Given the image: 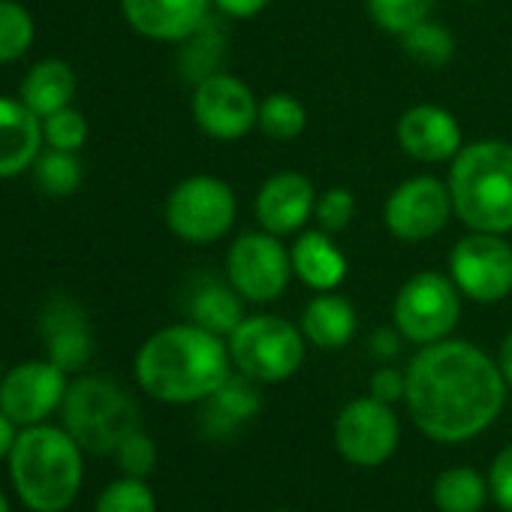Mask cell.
<instances>
[{"label": "cell", "mask_w": 512, "mask_h": 512, "mask_svg": "<svg viewBox=\"0 0 512 512\" xmlns=\"http://www.w3.org/2000/svg\"><path fill=\"white\" fill-rule=\"evenodd\" d=\"M73 97H76V73L70 64L58 58H46L34 64L22 79V91H19V100L40 118L70 106Z\"/></svg>", "instance_id": "7402d4cb"}, {"label": "cell", "mask_w": 512, "mask_h": 512, "mask_svg": "<svg viewBox=\"0 0 512 512\" xmlns=\"http://www.w3.org/2000/svg\"><path fill=\"white\" fill-rule=\"evenodd\" d=\"M398 145L407 157L419 163H443L464 148L461 124L452 112L419 103L398 118Z\"/></svg>", "instance_id": "e0dca14e"}, {"label": "cell", "mask_w": 512, "mask_h": 512, "mask_svg": "<svg viewBox=\"0 0 512 512\" xmlns=\"http://www.w3.org/2000/svg\"><path fill=\"white\" fill-rule=\"evenodd\" d=\"M0 512H10V500H7L4 491H0Z\"/></svg>", "instance_id": "60d3db41"}, {"label": "cell", "mask_w": 512, "mask_h": 512, "mask_svg": "<svg viewBox=\"0 0 512 512\" xmlns=\"http://www.w3.org/2000/svg\"><path fill=\"white\" fill-rule=\"evenodd\" d=\"M214 0H121L127 25L157 43H184L196 37Z\"/></svg>", "instance_id": "9a60e30c"}, {"label": "cell", "mask_w": 512, "mask_h": 512, "mask_svg": "<svg viewBox=\"0 0 512 512\" xmlns=\"http://www.w3.org/2000/svg\"><path fill=\"white\" fill-rule=\"evenodd\" d=\"M232 359L220 335L178 323L154 332L136 353V383L163 404L208 401L226 380Z\"/></svg>", "instance_id": "7a4b0ae2"}, {"label": "cell", "mask_w": 512, "mask_h": 512, "mask_svg": "<svg viewBox=\"0 0 512 512\" xmlns=\"http://www.w3.org/2000/svg\"><path fill=\"white\" fill-rule=\"evenodd\" d=\"M455 214L452 208V193L449 184L431 178V175H416L398 184L386 205H383V223L398 241H428L440 235Z\"/></svg>", "instance_id": "7c38bea8"}, {"label": "cell", "mask_w": 512, "mask_h": 512, "mask_svg": "<svg viewBox=\"0 0 512 512\" xmlns=\"http://www.w3.org/2000/svg\"><path fill=\"white\" fill-rule=\"evenodd\" d=\"M0 380H4V371H0Z\"/></svg>", "instance_id": "b9f144b4"}, {"label": "cell", "mask_w": 512, "mask_h": 512, "mask_svg": "<svg viewBox=\"0 0 512 512\" xmlns=\"http://www.w3.org/2000/svg\"><path fill=\"white\" fill-rule=\"evenodd\" d=\"M256 127H260L269 139L290 142L305 133L308 127V109L302 106L299 97L278 91L260 100V115H256Z\"/></svg>", "instance_id": "484cf974"}, {"label": "cell", "mask_w": 512, "mask_h": 512, "mask_svg": "<svg viewBox=\"0 0 512 512\" xmlns=\"http://www.w3.org/2000/svg\"><path fill=\"white\" fill-rule=\"evenodd\" d=\"M317 226L326 232H341L350 226V220L356 217V196L347 187H329L326 193L317 196V208H314Z\"/></svg>", "instance_id": "d6a6232c"}, {"label": "cell", "mask_w": 512, "mask_h": 512, "mask_svg": "<svg viewBox=\"0 0 512 512\" xmlns=\"http://www.w3.org/2000/svg\"><path fill=\"white\" fill-rule=\"evenodd\" d=\"M232 365L256 383H284L305 359V335L290 320L253 314L238 323L226 341Z\"/></svg>", "instance_id": "8992f818"}, {"label": "cell", "mask_w": 512, "mask_h": 512, "mask_svg": "<svg viewBox=\"0 0 512 512\" xmlns=\"http://www.w3.org/2000/svg\"><path fill=\"white\" fill-rule=\"evenodd\" d=\"M371 395L377 401H386V404L401 401L407 395V374H401L398 368H380L371 377Z\"/></svg>", "instance_id": "d590c367"}, {"label": "cell", "mask_w": 512, "mask_h": 512, "mask_svg": "<svg viewBox=\"0 0 512 512\" xmlns=\"http://www.w3.org/2000/svg\"><path fill=\"white\" fill-rule=\"evenodd\" d=\"M16 437H19L16 422L4 410H0V458H10V452L16 446Z\"/></svg>", "instance_id": "f35d334b"}, {"label": "cell", "mask_w": 512, "mask_h": 512, "mask_svg": "<svg viewBox=\"0 0 512 512\" xmlns=\"http://www.w3.org/2000/svg\"><path fill=\"white\" fill-rule=\"evenodd\" d=\"M401 332H392V329H377L371 335V350L380 356V359H389V356H398L401 350Z\"/></svg>", "instance_id": "74e56055"}, {"label": "cell", "mask_w": 512, "mask_h": 512, "mask_svg": "<svg viewBox=\"0 0 512 512\" xmlns=\"http://www.w3.org/2000/svg\"><path fill=\"white\" fill-rule=\"evenodd\" d=\"M371 22L395 37H404L425 19H431L434 0H365Z\"/></svg>", "instance_id": "f546056e"}, {"label": "cell", "mask_w": 512, "mask_h": 512, "mask_svg": "<svg viewBox=\"0 0 512 512\" xmlns=\"http://www.w3.org/2000/svg\"><path fill=\"white\" fill-rule=\"evenodd\" d=\"M278 512H287V509H278Z\"/></svg>", "instance_id": "7bdbcfd3"}, {"label": "cell", "mask_w": 512, "mask_h": 512, "mask_svg": "<svg viewBox=\"0 0 512 512\" xmlns=\"http://www.w3.org/2000/svg\"><path fill=\"white\" fill-rule=\"evenodd\" d=\"M317 208V190L302 172H278L256 190L253 214L272 235L299 232Z\"/></svg>", "instance_id": "2e32d148"}, {"label": "cell", "mask_w": 512, "mask_h": 512, "mask_svg": "<svg viewBox=\"0 0 512 512\" xmlns=\"http://www.w3.org/2000/svg\"><path fill=\"white\" fill-rule=\"evenodd\" d=\"M395 329L413 344H437L452 335L461 317V293L452 278L440 272H419L407 278L392 305Z\"/></svg>", "instance_id": "ba28073f"}, {"label": "cell", "mask_w": 512, "mask_h": 512, "mask_svg": "<svg viewBox=\"0 0 512 512\" xmlns=\"http://www.w3.org/2000/svg\"><path fill=\"white\" fill-rule=\"evenodd\" d=\"M190 109L202 133L220 142H235L256 127L260 100L241 79L229 73H211L196 82Z\"/></svg>", "instance_id": "4fadbf2b"}, {"label": "cell", "mask_w": 512, "mask_h": 512, "mask_svg": "<svg viewBox=\"0 0 512 512\" xmlns=\"http://www.w3.org/2000/svg\"><path fill=\"white\" fill-rule=\"evenodd\" d=\"M290 260H293V275L317 293H332L347 278V256L341 253V247L332 241V232L326 229L302 232L293 241Z\"/></svg>", "instance_id": "ffe728a7"}, {"label": "cell", "mask_w": 512, "mask_h": 512, "mask_svg": "<svg viewBox=\"0 0 512 512\" xmlns=\"http://www.w3.org/2000/svg\"><path fill=\"white\" fill-rule=\"evenodd\" d=\"M166 226L187 244L220 241L238 214L232 187L214 175H190L166 196Z\"/></svg>", "instance_id": "52a82bcc"}, {"label": "cell", "mask_w": 512, "mask_h": 512, "mask_svg": "<svg viewBox=\"0 0 512 512\" xmlns=\"http://www.w3.org/2000/svg\"><path fill=\"white\" fill-rule=\"evenodd\" d=\"M497 365H500V371H503V380H506V386H512V332H509V335H506V341L500 344Z\"/></svg>", "instance_id": "ab89813d"}, {"label": "cell", "mask_w": 512, "mask_h": 512, "mask_svg": "<svg viewBox=\"0 0 512 512\" xmlns=\"http://www.w3.org/2000/svg\"><path fill=\"white\" fill-rule=\"evenodd\" d=\"M356 326H359V320H356L353 305L344 296H338L335 290L317 293L305 305V314H302V335H305V341H311L320 350L347 347L356 335Z\"/></svg>", "instance_id": "44dd1931"}, {"label": "cell", "mask_w": 512, "mask_h": 512, "mask_svg": "<svg viewBox=\"0 0 512 512\" xmlns=\"http://www.w3.org/2000/svg\"><path fill=\"white\" fill-rule=\"evenodd\" d=\"M256 380H250V377H232L229 374V380L208 398V413H205V422L208 425H214L211 431L214 434H226V431H232L235 425H241V422H247L250 416H256L260 413V407H263V398H260V392H256V386H253Z\"/></svg>", "instance_id": "603a6c76"}, {"label": "cell", "mask_w": 512, "mask_h": 512, "mask_svg": "<svg viewBox=\"0 0 512 512\" xmlns=\"http://www.w3.org/2000/svg\"><path fill=\"white\" fill-rule=\"evenodd\" d=\"M449 278L470 302L497 305L512 293V247L503 235L470 229L449 253Z\"/></svg>", "instance_id": "30bf717a"}, {"label": "cell", "mask_w": 512, "mask_h": 512, "mask_svg": "<svg viewBox=\"0 0 512 512\" xmlns=\"http://www.w3.org/2000/svg\"><path fill=\"white\" fill-rule=\"evenodd\" d=\"M488 491L503 512H512V443L497 452L488 473Z\"/></svg>", "instance_id": "e575fe53"}, {"label": "cell", "mask_w": 512, "mask_h": 512, "mask_svg": "<svg viewBox=\"0 0 512 512\" xmlns=\"http://www.w3.org/2000/svg\"><path fill=\"white\" fill-rule=\"evenodd\" d=\"M115 458H118V464H121V470L127 476L145 479L157 467V446H154V440L148 434L133 431L130 437L121 440V446L115 449Z\"/></svg>", "instance_id": "836d02e7"}, {"label": "cell", "mask_w": 512, "mask_h": 512, "mask_svg": "<svg viewBox=\"0 0 512 512\" xmlns=\"http://www.w3.org/2000/svg\"><path fill=\"white\" fill-rule=\"evenodd\" d=\"M401 43H404V52L425 67H443L455 55V37L449 34L446 25L431 22V19H425L422 25L407 31L401 37Z\"/></svg>", "instance_id": "83f0119b"}, {"label": "cell", "mask_w": 512, "mask_h": 512, "mask_svg": "<svg viewBox=\"0 0 512 512\" xmlns=\"http://www.w3.org/2000/svg\"><path fill=\"white\" fill-rule=\"evenodd\" d=\"M241 296L223 284H205L196 296H193V305H190V314H193V323L214 332V335H232L238 329V323L244 320V308H241Z\"/></svg>", "instance_id": "cb8c5ba5"}, {"label": "cell", "mask_w": 512, "mask_h": 512, "mask_svg": "<svg viewBox=\"0 0 512 512\" xmlns=\"http://www.w3.org/2000/svg\"><path fill=\"white\" fill-rule=\"evenodd\" d=\"M67 371L52 359H31L16 365L0 380V410L16 425L46 422L67 398Z\"/></svg>", "instance_id": "5bb4252c"}, {"label": "cell", "mask_w": 512, "mask_h": 512, "mask_svg": "<svg viewBox=\"0 0 512 512\" xmlns=\"http://www.w3.org/2000/svg\"><path fill=\"white\" fill-rule=\"evenodd\" d=\"M503 398L500 365L467 341L425 344L407 368V410L416 428L437 443L482 434L500 416Z\"/></svg>", "instance_id": "6da1fadb"}, {"label": "cell", "mask_w": 512, "mask_h": 512, "mask_svg": "<svg viewBox=\"0 0 512 512\" xmlns=\"http://www.w3.org/2000/svg\"><path fill=\"white\" fill-rule=\"evenodd\" d=\"M449 193L458 220L473 232H512V142L479 139L449 166Z\"/></svg>", "instance_id": "277c9868"}, {"label": "cell", "mask_w": 512, "mask_h": 512, "mask_svg": "<svg viewBox=\"0 0 512 512\" xmlns=\"http://www.w3.org/2000/svg\"><path fill=\"white\" fill-rule=\"evenodd\" d=\"M401 425L392 404L371 398L350 401L335 419V446L338 452L359 467H380L398 449Z\"/></svg>", "instance_id": "8fae6325"}, {"label": "cell", "mask_w": 512, "mask_h": 512, "mask_svg": "<svg viewBox=\"0 0 512 512\" xmlns=\"http://www.w3.org/2000/svg\"><path fill=\"white\" fill-rule=\"evenodd\" d=\"M43 148V118L22 100L0 94V178H16L34 169Z\"/></svg>", "instance_id": "ac0fdd59"}, {"label": "cell", "mask_w": 512, "mask_h": 512, "mask_svg": "<svg viewBox=\"0 0 512 512\" xmlns=\"http://www.w3.org/2000/svg\"><path fill=\"white\" fill-rule=\"evenodd\" d=\"M226 278L232 290L253 305H269L287 293L293 278L290 250L281 235L272 232H244L226 253Z\"/></svg>", "instance_id": "9c48e42d"}, {"label": "cell", "mask_w": 512, "mask_h": 512, "mask_svg": "<svg viewBox=\"0 0 512 512\" xmlns=\"http://www.w3.org/2000/svg\"><path fill=\"white\" fill-rule=\"evenodd\" d=\"M34 181L49 196H73L82 187V160L76 151L43 148L34 163Z\"/></svg>", "instance_id": "4316f807"}, {"label": "cell", "mask_w": 512, "mask_h": 512, "mask_svg": "<svg viewBox=\"0 0 512 512\" xmlns=\"http://www.w3.org/2000/svg\"><path fill=\"white\" fill-rule=\"evenodd\" d=\"M43 142H46V148L79 151L88 142V118L73 106H64V109L46 115L43 118Z\"/></svg>", "instance_id": "1f68e13d"}, {"label": "cell", "mask_w": 512, "mask_h": 512, "mask_svg": "<svg viewBox=\"0 0 512 512\" xmlns=\"http://www.w3.org/2000/svg\"><path fill=\"white\" fill-rule=\"evenodd\" d=\"M64 428L91 455H109L124 437L139 431L136 401L106 377H79L61 404Z\"/></svg>", "instance_id": "5b68a950"}, {"label": "cell", "mask_w": 512, "mask_h": 512, "mask_svg": "<svg viewBox=\"0 0 512 512\" xmlns=\"http://www.w3.org/2000/svg\"><path fill=\"white\" fill-rule=\"evenodd\" d=\"M82 446L67 428L25 425L10 452V476L34 512H64L82 488Z\"/></svg>", "instance_id": "3957f363"}, {"label": "cell", "mask_w": 512, "mask_h": 512, "mask_svg": "<svg viewBox=\"0 0 512 512\" xmlns=\"http://www.w3.org/2000/svg\"><path fill=\"white\" fill-rule=\"evenodd\" d=\"M40 332L46 338L49 347V359L70 371L85 368V362L91 359V329H88V317L85 311L70 302V299H58L46 308L43 320H40Z\"/></svg>", "instance_id": "d6986e66"}, {"label": "cell", "mask_w": 512, "mask_h": 512, "mask_svg": "<svg viewBox=\"0 0 512 512\" xmlns=\"http://www.w3.org/2000/svg\"><path fill=\"white\" fill-rule=\"evenodd\" d=\"M37 28L31 13L16 0H0V64H13L34 46Z\"/></svg>", "instance_id": "f1b7e54d"}, {"label": "cell", "mask_w": 512, "mask_h": 512, "mask_svg": "<svg viewBox=\"0 0 512 512\" xmlns=\"http://www.w3.org/2000/svg\"><path fill=\"white\" fill-rule=\"evenodd\" d=\"M97 512H157V497L139 476L115 479L97 497Z\"/></svg>", "instance_id": "4dcf8cb0"}, {"label": "cell", "mask_w": 512, "mask_h": 512, "mask_svg": "<svg viewBox=\"0 0 512 512\" xmlns=\"http://www.w3.org/2000/svg\"><path fill=\"white\" fill-rule=\"evenodd\" d=\"M485 494V479L473 467H449L434 482V503L440 512H479Z\"/></svg>", "instance_id": "d4e9b609"}, {"label": "cell", "mask_w": 512, "mask_h": 512, "mask_svg": "<svg viewBox=\"0 0 512 512\" xmlns=\"http://www.w3.org/2000/svg\"><path fill=\"white\" fill-rule=\"evenodd\" d=\"M272 0H214V7L229 19H253L260 16Z\"/></svg>", "instance_id": "8d00e7d4"}]
</instances>
